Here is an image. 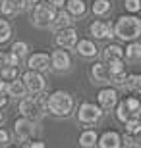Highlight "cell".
<instances>
[{
    "label": "cell",
    "mask_w": 141,
    "mask_h": 148,
    "mask_svg": "<svg viewBox=\"0 0 141 148\" xmlns=\"http://www.w3.org/2000/svg\"><path fill=\"white\" fill-rule=\"evenodd\" d=\"M74 110V98L66 90H54L47 96V112H50L56 117H68Z\"/></svg>",
    "instance_id": "1"
},
{
    "label": "cell",
    "mask_w": 141,
    "mask_h": 148,
    "mask_svg": "<svg viewBox=\"0 0 141 148\" xmlns=\"http://www.w3.org/2000/svg\"><path fill=\"white\" fill-rule=\"evenodd\" d=\"M112 29L114 35L122 40H135L141 35V21L135 16H122Z\"/></svg>",
    "instance_id": "2"
},
{
    "label": "cell",
    "mask_w": 141,
    "mask_h": 148,
    "mask_svg": "<svg viewBox=\"0 0 141 148\" xmlns=\"http://www.w3.org/2000/svg\"><path fill=\"white\" fill-rule=\"evenodd\" d=\"M56 16V8L50 4H35V12H33V23L37 27H50V23Z\"/></svg>",
    "instance_id": "3"
},
{
    "label": "cell",
    "mask_w": 141,
    "mask_h": 148,
    "mask_svg": "<svg viewBox=\"0 0 141 148\" xmlns=\"http://www.w3.org/2000/svg\"><path fill=\"white\" fill-rule=\"evenodd\" d=\"M101 115H103V110L95 106L93 102H83L79 108H77V119L81 121L83 125H93V123H97L101 119Z\"/></svg>",
    "instance_id": "4"
},
{
    "label": "cell",
    "mask_w": 141,
    "mask_h": 148,
    "mask_svg": "<svg viewBox=\"0 0 141 148\" xmlns=\"http://www.w3.org/2000/svg\"><path fill=\"white\" fill-rule=\"evenodd\" d=\"M14 133H16V138L19 143H29L35 135V123L33 119L27 117H19V119L14 121Z\"/></svg>",
    "instance_id": "5"
},
{
    "label": "cell",
    "mask_w": 141,
    "mask_h": 148,
    "mask_svg": "<svg viewBox=\"0 0 141 148\" xmlns=\"http://www.w3.org/2000/svg\"><path fill=\"white\" fill-rule=\"evenodd\" d=\"M22 81L25 85V88H27V92H31V94H39L44 90V77L39 71H31L29 69L27 73H23Z\"/></svg>",
    "instance_id": "6"
},
{
    "label": "cell",
    "mask_w": 141,
    "mask_h": 148,
    "mask_svg": "<svg viewBox=\"0 0 141 148\" xmlns=\"http://www.w3.org/2000/svg\"><path fill=\"white\" fill-rule=\"evenodd\" d=\"M19 114H22V117H27V119H37L39 115L43 114V110H41V106L37 104L35 98H25L23 96L19 100Z\"/></svg>",
    "instance_id": "7"
},
{
    "label": "cell",
    "mask_w": 141,
    "mask_h": 148,
    "mask_svg": "<svg viewBox=\"0 0 141 148\" xmlns=\"http://www.w3.org/2000/svg\"><path fill=\"white\" fill-rule=\"evenodd\" d=\"M56 44L60 48H74L77 42V31L74 27H66V29H60L56 31Z\"/></svg>",
    "instance_id": "8"
},
{
    "label": "cell",
    "mask_w": 141,
    "mask_h": 148,
    "mask_svg": "<svg viewBox=\"0 0 141 148\" xmlns=\"http://www.w3.org/2000/svg\"><path fill=\"white\" fill-rule=\"evenodd\" d=\"M97 100L101 110H114V106L118 104V92H116V88H110V87L103 88V90H99Z\"/></svg>",
    "instance_id": "9"
},
{
    "label": "cell",
    "mask_w": 141,
    "mask_h": 148,
    "mask_svg": "<svg viewBox=\"0 0 141 148\" xmlns=\"http://www.w3.org/2000/svg\"><path fill=\"white\" fill-rule=\"evenodd\" d=\"M70 66H72V58L64 48L54 50V52L50 54V67H52V69H56V71H68Z\"/></svg>",
    "instance_id": "10"
},
{
    "label": "cell",
    "mask_w": 141,
    "mask_h": 148,
    "mask_svg": "<svg viewBox=\"0 0 141 148\" xmlns=\"http://www.w3.org/2000/svg\"><path fill=\"white\" fill-rule=\"evenodd\" d=\"M27 66L31 71H44V69H49L50 67V56L44 54V52H35L33 56H29L27 60Z\"/></svg>",
    "instance_id": "11"
},
{
    "label": "cell",
    "mask_w": 141,
    "mask_h": 148,
    "mask_svg": "<svg viewBox=\"0 0 141 148\" xmlns=\"http://www.w3.org/2000/svg\"><path fill=\"white\" fill-rule=\"evenodd\" d=\"M89 31L95 38H112L114 37V29L110 23H104V21H93L89 25Z\"/></svg>",
    "instance_id": "12"
},
{
    "label": "cell",
    "mask_w": 141,
    "mask_h": 148,
    "mask_svg": "<svg viewBox=\"0 0 141 148\" xmlns=\"http://www.w3.org/2000/svg\"><path fill=\"white\" fill-rule=\"evenodd\" d=\"M99 148H122V138L116 131H106L97 138Z\"/></svg>",
    "instance_id": "13"
},
{
    "label": "cell",
    "mask_w": 141,
    "mask_h": 148,
    "mask_svg": "<svg viewBox=\"0 0 141 148\" xmlns=\"http://www.w3.org/2000/svg\"><path fill=\"white\" fill-rule=\"evenodd\" d=\"M6 92L10 94V96H14V98L22 100L23 96L27 94V88H25L23 81H19V79H12V81L6 85Z\"/></svg>",
    "instance_id": "14"
},
{
    "label": "cell",
    "mask_w": 141,
    "mask_h": 148,
    "mask_svg": "<svg viewBox=\"0 0 141 148\" xmlns=\"http://www.w3.org/2000/svg\"><path fill=\"white\" fill-rule=\"evenodd\" d=\"M103 58L106 64L110 62H118V60H124V48L118 46V44H108L103 52Z\"/></svg>",
    "instance_id": "15"
},
{
    "label": "cell",
    "mask_w": 141,
    "mask_h": 148,
    "mask_svg": "<svg viewBox=\"0 0 141 148\" xmlns=\"http://www.w3.org/2000/svg\"><path fill=\"white\" fill-rule=\"evenodd\" d=\"M91 77L95 83H110L108 69L104 64H93L91 66Z\"/></svg>",
    "instance_id": "16"
},
{
    "label": "cell",
    "mask_w": 141,
    "mask_h": 148,
    "mask_svg": "<svg viewBox=\"0 0 141 148\" xmlns=\"http://www.w3.org/2000/svg\"><path fill=\"white\" fill-rule=\"evenodd\" d=\"M74 48H77V54L85 56V58H93V56L97 54V46H95V42H93V40H87V38L76 42Z\"/></svg>",
    "instance_id": "17"
},
{
    "label": "cell",
    "mask_w": 141,
    "mask_h": 148,
    "mask_svg": "<svg viewBox=\"0 0 141 148\" xmlns=\"http://www.w3.org/2000/svg\"><path fill=\"white\" fill-rule=\"evenodd\" d=\"M50 27L54 29V31L72 27V16L68 14V12H60V14H56L54 19H52V23H50Z\"/></svg>",
    "instance_id": "18"
},
{
    "label": "cell",
    "mask_w": 141,
    "mask_h": 148,
    "mask_svg": "<svg viewBox=\"0 0 141 148\" xmlns=\"http://www.w3.org/2000/svg\"><path fill=\"white\" fill-rule=\"evenodd\" d=\"M97 131H93V129H85V131L79 135V146L81 148H95L97 144Z\"/></svg>",
    "instance_id": "19"
},
{
    "label": "cell",
    "mask_w": 141,
    "mask_h": 148,
    "mask_svg": "<svg viewBox=\"0 0 141 148\" xmlns=\"http://www.w3.org/2000/svg\"><path fill=\"white\" fill-rule=\"evenodd\" d=\"M124 56H126V60H130V62L139 60L141 58V44L137 40H130V44L124 50Z\"/></svg>",
    "instance_id": "20"
},
{
    "label": "cell",
    "mask_w": 141,
    "mask_h": 148,
    "mask_svg": "<svg viewBox=\"0 0 141 148\" xmlns=\"http://www.w3.org/2000/svg\"><path fill=\"white\" fill-rule=\"evenodd\" d=\"M66 6H68V14H70V16H76V17H81L87 10V6H85L83 0H68Z\"/></svg>",
    "instance_id": "21"
},
{
    "label": "cell",
    "mask_w": 141,
    "mask_h": 148,
    "mask_svg": "<svg viewBox=\"0 0 141 148\" xmlns=\"http://www.w3.org/2000/svg\"><path fill=\"white\" fill-rule=\"evenodd\" d=\"M124 88H128V90H133V92H137V90H141V77L137 75V73H131V75H126Z\"/></svg>",
    "instance_id": "22"
},
{
    "label": "cell",
    "mask_w": 141,
    "mask_h": 148,
    "mask_svg": "<svg viewBox=\"0 0 141 148\" xmlns=\"http://www.w3.org/2000/svg\"><path fill=\"white\" fill-rule=\"evenodd\" d=\"M19 64V58L14 56L12 52H0V69H4L8 66H17Z\"/></svg>",
    "instance_id": "23"
},
{
    "label": "cell",
    "mask_w": 141,
    "mask_h": 148,
    "mask_svg": "<svg viewBox=\"0 0 141 148\" xmlns=\"http://www.w3.org/2000/svg\"><path fill=\"white\" fill-rule=\"evenodd\" d=\"M124 123H126V133H130V135H139V131H141L139 117H128Z\"/></svg>",
    "instance_id": "24"
},
{
    "label": "cell",
    "mask_w": 141,
    "mask_h": 148,
    "mask_svg": "<svg viewBox=\"0 0 141 148\" xmlns=\"http://www.w3.org/2000/svg\"><path fill=\"white\" fill-rule=\"evenodd\" d=\"M108 10H110L108 0H95L93 2V14L95 16H104V14H108Z\"/></svg>",
    "instance_id": "25"
},
{
    "label": "cell",
    "mask_w": 141,
    "mask_h": 148,
    "mask_svg": "<svg viewBox=\"0 0 141 148\" xmlns=\"http://www.w3.org/2000/svg\"><path fill=\"white\" fill-rule=\"evenodd\" d=\"M124 102H126L128 112H130V117H139V100L130 96V98H126Z\"/></svg>",
    "instance_id": "26"
},
{
    "label": "cell",
    "mask_w": 141,
    "mask_h": 148,
    "mask_svg": "<svg viewBox=\"0 0 141 148\" xmlns=\"http://www.w3.org/2000/svg\"><path fill=\"white\" fill-rule=\"evenodd\" d=\"M106 69H108V75H110V77H114V75H122V73H126L124 60H118V62H110L108 66H106Z\"/></svg>",
    "instance_id": "27"
},
{
    "label": "cell",
    "mask_w": 141,
    "mask_h": 148,
    "mask_svg": "<svg viewBox=\"0 0 141 148\" xmlns=\"http://www.w3.org/2000/svg\"><path fill=\"white\" fill-rule=\"evenodd\" d=\"M27 50H29V46H27V42H23V40H17V42L12 44V54L17 56V58L27 56Z\"/></svg>",
    "instance_id": "28"
},
{
    "label": "cell",
    "mask_w": 141,
    "mask_h": 148,
    "mask_svg": "<svg viewBox=\"0 0 141 148\" xmlns=\"http://www.w3.org/2000/svg\"><path fill=\"white\" fill-rule=\"evenodd\" d=\"M2 71V79L4 81H12V79H17V75H19V67L17 66H8V67H4V69H0Z\"/></svg>",
    "instance_id": "29"
},
{
    "label": "cell",
    "mask_w": 141,
    "mask_h": 148,
    "mask_svg": "<svg viewBox=\"0 0 141 148\" xmlns=\"http://www.w3.org/2000/svg\"><path fill=\"white\" fill-rule=\"evenodd\" d=\"M114 108H116V119H118L120 123H124V121L130 117V112H128V108H126V102H124V100H122V102H118Z\"/></svg>",
    "instance_id": "30"
},
{
    "label": "cell",
    "mask_w": 141,
    "mask_h": 148,
    "mask_svg": "<svg viewBox=\"0 0 141 148\" xmlns=\"http://www.w3.org/2000/svg\"><path fill=\"white\" fill-rule=\"evenodd\" d=\"M10 35H12V27H10V23L6 21V19H2V17H0V44L6 42V40L10 38Z\"/></svg>",
    "instance_id": "31"
},
{
    "label": "cell",
    "mask_w": 141,
    "mask_h": 148,
    "mask_svg": "<svg viewBox=\"0 0 141 148\" xmlns=\"http://www.w3.org/2000/svg\"><path fill=\"white\" fill-rule=\"evenodd\" d=\"M122 138V146L124 148H137L139 146V143H137V135H130V133H126Z\"/></svg>",
    "instance_id": "32"
},
{
    "label": "cell",
    "mask_w": 141,
    "mask_h": 148,
    "mask_svg": "<svg viewBox=\"0 0 141 148\" xmlns=\"http://www.w3.org/2000/svg\"><path fill=\"white\" fill-rule=\"evenodd\" d=\"M124 6H126V10H130V12L135 14V12L141 10V0H126Z\"/></svg>",
    "instance_id": "33"
},
{
    "label": "cell",
    "mask_w": 141,
    "mask_h": 148,
    "mask_svg": "<svg viewBox=\"0 0 141 148\" xmlns=\"http://www.w3.org/2000/svg\"><path fill=\"white\" fill-rule=\"evenodd\" d=\"M0 8H2V14H6V16L16 14V8H14V4H12V0H4V2L0 4Z\"/></svg>",
    "instance_id": "34"
},
{
    "label": "cell",
    "mask_w": 141,
    "mask_h": 148,
    "mask_svg": "<svg viewBox=\"0 0 141 148\" xmlns=\"http://www.w3.org/2000/svg\"><path fill=\"white\" fill-rule=\"evenodd\" d=\"M12 4H14L16 12H23L27 8V2H25V0H12Z\"/></svg>",
    "instance_id": "35"
},
{
    "label": "cell",
    "mask_w": 141,
    "mask_h": 148,
    "mask_svg": "<svg viewBox=\"0 0 141 148\" xmlns=\"http://www.w3.org/2000/svg\"><path fill=\"white\" fill-rule=\"evenodd\" d=\"M8 140H10V133L4 131V129H0V144L4 146V144H8Z\"/></svg>",
    "instance_id": "36"
},
{
    "label": "cell",
    "mask_w": 141,
    "mask_h": 148,
    "mask_svg": "<svg viewBox=\"0 0 141 148\" xmlns=\"http://www.w3.org/2000/svg\"><path fill=\"white\" fill-rule=\"evenodd\" d=\"M49 4L52 6V8H62V6L66 4V0H49Z\"/></svg>",
    "instance_id": "37"
},
{
    "label": "cell",
    "mask_w": 141,
    "mask_h": 148,
    "mask_svg": "<svg viewBox=\"0 0 141 148\" xmlns=\"http://www.w3.org/2000/svg\"><path fill=\"white\" fill-rule=\"evenodd\" d=\"M27 148H47V146H44V143H41V140H33V143H29Z\"/></svg>",
    "instance_id": "38"
},
{
    "label": "cell",
    "mask_w": 141,
    "mask_h": 148,
    "mask_svg": "<svg viewBox=\"0 0 141 148\" xmlns=\"http://www.w3.org/2000/svg\"><path fill=\"white\" fill-rule=\"evenodd\" d=\"M8 106V96H4V92H0V110Z\"/></svg>",
    "instance_id": "39"
},
{
    "label": "cell",
    "mask_w": 141,
    "mask_h": 148,
    "mask_svg": "<svg viewBox=\"0 0 141 148\" xmlns=\"http://www.w3.org/2000/svg\"><path fill=\"white\" fill-rule=\"evenodd\" d=\"M4 90H6V81L0 77V92H4Z\"/></svg>",
    "instance_id": "40"
},
{
    "label": "cell",
    "mask_w": 141,
    "mask_h": 148,
    "mask_svg": "<svg viewBox=\"0 0 141 148\" xmlns=\"http://www.w3.org/2000/svg\"><path fill=\"white\" fill-rule=\"evenodd\" d=\"M25 2H27V6H35V4H39L41 0H25Z\"/></svg>",
    "instance_id": "41"
},
{
    "label": "cell",
    "mask_w": 141,
    "mask_h": 148,
    "mask_svg": "<svg viewBox=\"0 0 141 148\" xmlns=\"http://www.w3.org/2000/svg\"><path fill=\"white\" fill-rule=\"evenodd\" d=\"M2 119H4V117H2V110H0V123H2Z\"/></svg>",
    "instance_id": "42"
},
{
    "label": "cell",
    "mask_w": 141,
    "mask_h": 148,
    "mask_svg": "<svg viewBox=\"0 0 141 148\" xmlns=\"http://www.w3.org/2000/svg\"><path fill=\"white\" fill-rule=\"evenodd\" d=\"M12 148H19V146H12Z\"/></svg>",
    "instance_id": "43"
},
{
    "label": "cell",
    "mask_w": 141,
    "mask_h": 148,
    "mask_svg": "<svg viewBox=\"0 0 141 148\" xmlns=\"http://www.w3.org/2000/svg\"><path fill=\"white\" fill-rule=\"evenodd\" d=\"M2 2H4V0H0V4H2Z\"/></svg>",
    "instance_id": "44"
},
{
    "label": "cell",
    "mask_w": 141,
    "mask_h": 148,
    "mask_svg": "<svg viewBox=\"0 0 141 148\" xmlns=\"http://www.w3.org/2000/svg\"><path fill=\"white\" fill-rule=\"evenodd\" d=\"M0 148H2V144H0Z\"/></svg>",
    "instance_id": "45"
}]
</instances>
